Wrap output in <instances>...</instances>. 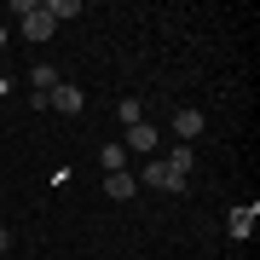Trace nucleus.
Returning a JSON list of instances; mask_svg holds the SVG:
<instances>
[{"instance_id": "1", "label": "nucleus", "mask_w": 260, "mask_h": 260, "mask_svg": "<svg viewBox=\"0 0 260 260\" xmlns=\"http://www.w3.org/2000/svg\"><path fill=\"white\" fill-rule=\"evenodd\" d=\"M185 179H191V174L168 168L162 156H150V162H145V185H150V191H185Z\"/></svg>"}, {"instance_id": "2", "label": "nucleus", "mask_w": 260, "mask_h": 260, "mask_svg": "<svg viewBox=\"0 0 260 260\" xmlns=\"http://www.w3.org/2000/svg\"><path fill=\"white\" fill-rule=\"evenodd\" d=\"M81 104H87V93L75 81H58L52 93H47V110H64V116H81Z\"/></svg>"}, {"instance_id": "3", "label": "nucleus", "mask_w": 260, "mask_h": 260, "mask_svg": "<svg viewBox=\"0 0 260 260\" xmlns=\"http://www.w3.org/2000/svg\"><path fill=\"white\" fill-rule=\"evenodd\" d=\"M254 225H260V208H254V203H237L232 214H225V232H232L237 243H243V237H254Z\"/></svg>"}, {"instance_id": "4", "label": "nucleus", "mask_w": 260, "mask_h": 260, "mask_svg": "<svg viewBox=\"0 0 260 260\" xmlns=\"http://www.w3.org/2000/svg\"><path fill=\"white\" fill-rule=\"evenodd\" d=\"M121 150H127V156H150V150H156V127H150V121H133Z\"/></svg>"}, {"instance_id": "5", "label": "nucleus", "mask_w": 260, "mask_h": 260, "mask_svg": "<svg viewBox=\"0 0 260 260\" xmlns=\"http://www.w3.org/2000/svg\"><path fill=\"white\" fill-rule=\"evenodd\" d=\"M52 29H58V23L47 18V6H41V0H35V6L23 12V35H29V41H52Z\"/></svg>"}, {"instance_id": "6", "label": "nucleus", "mask_w": 260, "mask_h": 260, "mask_svg": "<svg viewBox=\"0 0 260 260\" xmlns=\"http://www.w3.org/2000/svg\"><path fill=\"white\" fill-rule=\"evenodd\" d=\"M104 191H110V197H116V203H127V197H133V191H139V179H133V174H127V168H121V174H104Z\"/></svg>"}, {"instance_id": "7", "label": "nucleus", "mask_w": 260, "mask_h": 260, "mask_svg": "<svg viewBox=\"0 0 260 260\" xmlns=\"http://www.w3.org/2000/svg\"><path fill=\"white\" fill-rule=\"evenodd\" d=\"M174 133H179V139L191 145L197 133H203V110H179V116H174Z\"/></svg>"}, {"instance_id": "8", "label": "nucleus", "mask_w": 260, "mask_h": 260, "mask_svg": "<svg viewBox=\"0 0 260 260\" xmlns=\"http://www.w3.org/2000/svg\"><path fill=\"white\" fill-rule=\"evenodd\" d=\"M116 121H121V127L145 121V104H139V99H116Z\"/></svg>"}, {"instance_id": "9", "label": "nucleus", "mask_w": 260, "mask_h": 260, "mask_svg": "<svg viewBox=\"0 0 260 260\" xmlns=\"http://www.w3.org/2000/svg\"><path fill=\"white\" fill-rule=\"evenodd\" d=\"M99 162H104V174H121V168H127V150H121V145H104Z\"/></svg>"}, {"instance_id": "10", "label": "nucleus", "mask_w": 260, "mask_h": 260, "mask_svg": "<svg viewBox=\"0 0 260 260\" xmlns=\"http://www.w3.org/2000/svg\"><path fill=\"white\" fill-rule=\"evenodd\" d=\"M162 162H168V168H179V174H191V162H197V150H191V145H174V150H168Z\"/></svg>"}, {"instance_id": "11", "label": "nucleus", "mask_w": 260, "mask_h": 260, "mask_svg": "<svg viewBox=\"0 0 260 260\" xmlns=\"http://www.w3.org/2000/svg\"><path fill=\"white\" fill-rule=\"evenodd\" d=\"M58 87V70L52 64H35V93H52Z\"/></svg>"}, {"instance_id": "12", "label": "nucleus", "mask_w": 260, "mask_h": 260, "mask_svg": "<svg viewBox=\"0 0 260 260\" xmlns=\"http://www.w3.org/2000/svg\"><path fill=\"white\" fill-rule=\"evenodd\" d=\"M6 249H12V237H6V232H0V254H6Z\"/></svg>"}, {"instance_id": "13", "label": "nucleus", "mask_w": 260, "mask_h": 260, "mask_svg": "<svg viewBox=\"0 0 260 260\" xmlns=\"http://www.w3.org/2000/svg\"><path fill=\"white\" fill-rule=\"evenodd\" d=\"M0 99H6V75H0Z\"/></svg>"}, {"instance_id": "14", "label": "nucleus", "mask_w": 260, "mask_h": 260, "mask_svg": "<svg viewBox=\"0 0 260 260\" xmlns=\"http://www.w3.org/2000/svg\"><path fill=\"white\" fill-rule=\"evenodd\" d=\"M0 52H6V29H0Z\"/></svg>"}]
</instances>
